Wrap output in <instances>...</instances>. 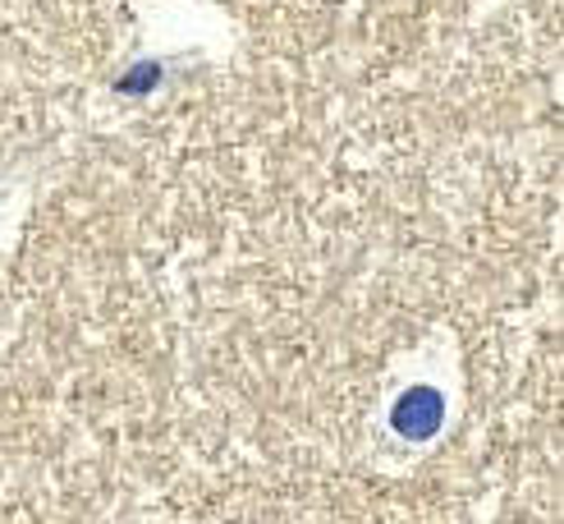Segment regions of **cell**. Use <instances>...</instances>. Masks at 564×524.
Returning <instances> with one entry per match:
<instances>
[{
  "instance_id": "cell-1",
  "label": "cell",
  "mask_w": 564,
  "mask_h": 524,
  "mask_svg": "<svg viewBox=\"0 0 564 524\" xmlns=\"http://www.w3.org/2000/svg\"><path fill=\"white\" fill-rule=\"evenodd\" d=\"M441 419H445V400H441V392H432V386H409L390 409L394 432L409 437V441H427L441 428Z\"/></svg>"
}]
</instances>
